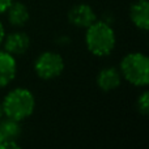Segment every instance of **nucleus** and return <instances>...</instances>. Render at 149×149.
Returning <instances> with one entry per match:
<instances>
[{"mask_svg": "<svg viewBox=\"0 0 149 149\" xmlns=\"http://www.w3.org/2000/svg\"><path fill=\"white\" fill-rule=\"evenodd\" d=\"M85 33V45L88 51L97 58L109 56L116 45V36L107 21L95 20L88 26Z\"/></svg>", "mask_w": 149, "mask_h": 149, "instance_id": "1", "label": "nucleus"}, {"mask_svg": "<svg viewBox=\"0 0 149 149\" xmlns=\"http://www.w3.org/2000/svg\"><path fill=\"white\" fill-rule=\"evenodd\" d=\"M1 106L4 116L22 122L34 113L36 98L26 88H15L5 94Z\"/></svg>", "mask_w": 149, "mask_h": 149, "instance_id": "2", "label": "nucleus"}, {"mask_svg": "<svg viewBox=\"0 0 149 149\" xmlns=\"http://www.w3.org/2000/svg\"><path fill=\"white\" fill-rule=\"evenodd\" d=\"M122 79L134 86L145 88L149 84V59L143 52H130L124 55L119 64Z\"/></svg>", "mask_w": 149, "mask_h": 149, "instance_id": "3", "label": "nucleus"}, {"mask_svg": "<svg viewBox=\"0 0 149 149\" xmlns=\"http://www.w3.org/2000/svg\"><path fill=\"white\" fill-rule=\"evenodd\" d=\"M64 59L59 52L43 51L34 60V72L41 80L50 81L59 77L64 71Z\"/></svg>", "mask_w": 149, "mask_h": 149, "instance_id": "4", "label": "nucleus"}, {"mask_svg": "<svg viewBox=\"0 0 149 149\" xmlns=\"http://www.w3.org/2000/svg\"><path fill=\"white\" fill-rule=\"evenodd\" d=\"M67 18L71 25L74 28L86 29L97 20V15L90 5L85 4V3H80V4L73 5L68 10Z\"/></svg>", "mask_w": 149, "mask_h": 149, "instance_id": "5", "label": "nucleus"}, {"mask_svg": "<svg viewBox=\"0 0 149 149\" xmlns=\"http://www.w3.org/2000/svg\"><path fill=\"white\" fill-rule=\"evenodd\" d=\"M7 52H9L13 56H21L26 54L30 47V38L24 31H12L9 34H5L1 45Z\"/></svg>", "mask_w": 149, "mask_h": 149, "instance_id": "6", "label": "nucleus"}, {"mask_svg": "<svg viewBox=\"0 0 149 149\" xmlns=\"http://www.w3.org/2000/svg\"><path fill=\"white\" fill-rule=\"evenodd\" d=\"M17 73V62L13 55L0 49V88L8 86Z\"/></svg>", "mask_w": 149, "mask_h": 149, "instance_id": "7", "label": "nucleus"}, {"mask_svg": "<svg viewBox=\"0 0 149 149\" xmlns=\"http://www.w3.org/2000/svg\"><path fill=\"white\" fill-rule=\"evenodd\" d=\"M97 86L102 92H113L120 86L122 82V74L118 68L115 67H106L98 72L97 74Z\"/></svg>", "mask_w": 149, "mask_h": 149, "instance_id": "8", "label": "nucleus"}, {"mask_svg": "<svg viewBox=\"0 0 149 149\" xmlns=\"http://www.w3.org/2000/svg\"><path fill=\"white\" fill-rule=\"evenodd\" d=\"M130 18L137 29L145 31L149 28V3L148 0H135L130 7Z\"/></svg>", "mask_w": 149, "mask_h": 149, "instance_id": "9", "label": "nucleus"}, {"mask_svg": "<svg viewBox=\"0 0 149 149\" xmlns=\"http://www.w3.org/2000/svg\"><path fill=\"white\" fill-rule=\"evenodd\" d=\"M7 18L8 22L15 28H22L28 24L29 18H30V13L29 9L24 3L21 1H15L13 0L12 4L7 9Z\"/></svg>", "mask_w": 149, "mask_h": 149, "instance_id": "10", "label": "nucleus"}, {"mask_svg": "<svg viewBox=\"0 0 149 149\" xmlns=\"http://www.w3.org/2000/svg\"><path fill=\"white\" fill-rule=\"evenodd\" d=\"M21 122L3 116L0 119V135L3 140H18L21 135Z\"/></svg>", "mask_w": 149, "mask_h": 149, "instance_id": "11", "label": "nucleus"}, {"mask_svg": "<svg viewBox=\"0 0 149 149\" xmlns=\"http://www.w3.org/2000/svg\"><path fill=\"white\" fill-rule=\"evenodd\" d=\"M136 107L141 115L147 116L149 114V92L148 90H144L139 95V98L136 101Z\"/></svg>", "mask_w": 149, "mask_h": 149, "instance_id": "12", "label": "nucleus"}, {"mask_svg": "<svg viewBox=\"0 0 149 149\" xmlns=\"http://www.w3.org/2000/svg\"><path fill=\"white\" fill-rule=\"evenodd\" d=\"M20 144H18L17 140H3L0 143V149H18Z\"/></svg>", "mask_w": 149, "mask_h": 149, "instance_id": "13", "label": "nucleus"}, {"mask_svg": "<svg viewBox=\"0 0 149 149\" xmlns=\"http://www.w3.org/2000/svg\"><path fill=\"white\" fill-rule=\"evenodd\" d=\"M13 0H0V16L4 15L7 12V9L9 8V5L12 4Z\"/></svg>", "mask_w": 149, "mask_h": 149, "instance_id": "14", "label": "nucleus"}, {"mask_svg": "<svg viewBox=\"0 0 149 149\" xmlns=\"http://www.w3.org/2000/svg\"><path fill=\"white\" fill-rule=\"evenodd\" d=\"M4 37H5V29H4V26H3L1 21H0V47H1V45H3Z\"/></svg>", "mask_w": 149, "mask_h": 149, "instance_id": "15", "label": "nucleus"}, {"mask_svg": "<svg viewBox=\"0 0 149 149\" xmlns=\"http://www.w3.org/2000/svg\"><path fill=\"white\" fill-rule=\"evenodd\" d=\"M4 116V113H3V106H1V103H0V119Z\"/></svg>", "mask_w": 149, "mask_h": 149, "instance_id": "16", "label": "nucleus"}, {"mask_svg": "<svg viewBox=\"0 0 149 149\" xmlns=\"http://www.w3.org/2000/svg\"><path fill=\"white\" fill-rule=\"evenodd\" d=\"M3 141V139H1V135H0V143H1Z\"/></svg>", "mask_w": 149, "mask_h": 149, "instance_id": "17", "label": "nucleus"}]
</instances>
